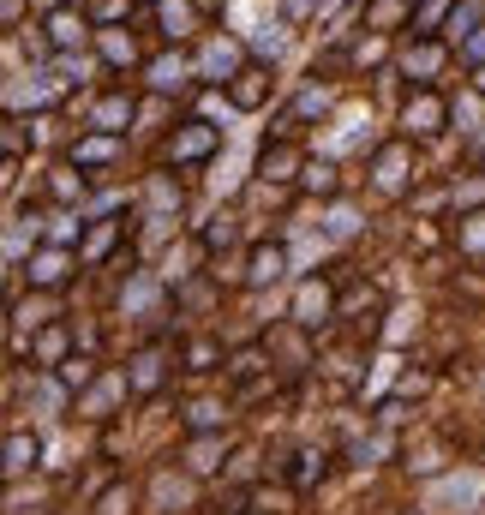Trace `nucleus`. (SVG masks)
Here are the masks:
<instances>
[{"mask_svg": "<svg viewBox=\"0 0 485 515\" xmlns=\"http://www.w3.org/2000/svg\"><path fill=\"white\" fill-rule=\"evenodd\" d=\"M108 60H132V42L126 36H108Z\"/></svg>", "mask_w": 485, "mask_h": 515, "instance_id": "14", "label": "nucleus"}, {"mask_svg": "<svg viewBox=\"0 0 485 515\" xmlns=\"http://www.w3.org/2000/svg\"><path fill=\"white\" fill-rule=\"evenodd\" d=\"M30 462H36V438H24V432H18V438L6 444V474H24Z\"/></svg>", "mask_w": 485, "mask_h": 515, "instance_id": "4", "label": "nucleus"}, {"mask_svg": "<svg viewBox=\"0 0 485 515\" xmlns=\"http://www.w3.org/2000/svg\"><path fill=\"white\" fill-rule=\"evenodd\" d=\"M48 36H54V48H72V42L84 36V18H78V12H54V24H48Z\"/></svg>", "mask_w": 485, "mask_h": 515, "instance_id": "2", "label": "nucleus"}, {"mask_svg": "<svg viewBox=\"0 0 485 515\" xmlns=\"http://www.w3.org/2000/svg\"><path fill=\"white\" fill-rule=\"evenodd\" d=\"M312 312H324V294H318V288L300 294V318H312Z\"/></svg>", "mask_w": 485, "mask_h": 515, "instance_id": "13", "label": "nucleus"}, {"mask_svg": "<svg viewBox=\"0 0 485 515\" xmlns=\"http://www.w3.org/2000/svg\"><path fill=\"white\" fill-rule=\"evenodd\" d=\"M210 144H216V132H210L204 120H192V126H186V132L174 138V156H204Z\"/></svg>", "mask_w": 485, "mask_h": 515, "instance_id": "1", "label": "nucleus"}, {"mask_svg": "<svg viewBox=\"0 0 485 515\" xmlns=\"http://www.w3.org/2000/svg\"><path fill=\"white\" fill-rule=\"evenodd\" d=\"M288 168H294V150H288V144H270V150H264V174H270V180H288Z\"/></svg>", "mask_w": 485, "mask_h": 515, "instance_id": "7", "label": "nucleus"}, {"mask_svg": "<svg viewBox=\"0 0 485 515\" xmlns=\"http://www.w3.org/2000/svg\"><path fill=\"white\" fill-rule=\"evenodd\" d=\"M258 96H264V72H258V66H246V72H240V84H234V102H240V108H252Z\"/></svg>", "mask_w": 485, "mask_h": 515, "instance_id": "5", "label": "nucleus"}, {"mask_svg": "<svg viewBox=\"0 0 485 515\" xmlns=\"http://www.w3.org/2000/svg\"><path fill=\"white\" fill-rule=\"evenodd\" d=\"M162 18H168V30H174V36H180V30H186V18H192V12H186V0H168V6H162Z\"/></svg>", "mask_w": 485, "mask_h": 515, "instance_id": "9", "label": "nucleus"}, {"mask_svg": "<svg viewBox=\"0 0 485 515\" xmlns=\"http://www.w3.org/2000/svg\"><path fill=\"white\" fill-rule=\"evenodd\" d=\"M90 378V360H66V384H84Z\"/></svg>", "mask_w": 485, "mask_h": 515, "instance_id": "15", "label": "nucleus"}, {"mask_svg": "<svg viewBox=\"0 0 485 515\" xmlns=\"http://www.w3.org/2000/svg\"><path fill=\"white\" fill-rule=\"evenodd\" d=\"M438 120H444V108H438L432 96H414V102H408V126H414V132H432Z\"/></svg>", "mask_w": 485, "mask_h": 515, "instance_id": "3", "label": "nucleus"}, {"mask_svg": "<svg viewBox=\"0 0 485 515\" xmlns=\"http://www.w3.org/2000/svg\"><path fill=\"white\" fill-rule=\"evenodd\" d=\"M276 270H282V252H276V246H258V252H252V276H258V282H270Z\"/></svg>", "mask_w": 485, "mask_h": 515, "instance_id": "8", "label": "nucleus"}, {"mask_svg": "<svg viewBox=\"0 0 485 515\" xmlns=\"http://www.w3.org/2000/svg\"><path fill=\"white\" fill-rule=\"evenodd\" d=\"M96 120H102V126H120V120H126V102H120V96H114V102H102V114H96Z\"/></svg>", "mask_w": 485, "mask_h": 515, "instance_id": "10", "label": "nucleus"}, {"mask_svg": "<svg viewBox=\"0 0 485 515\" xmlns=\"http://www.w3.org/2000/svg\"><path fill=\"white\" fill-rule=\"evenodd\" d=\"M306 186H312V192H336V180H330V168H306Z\"/></svg>", "mask_w": 485, "mask_h": 515, "instance_id": "11", "label": "nucleus"}, {"mask_svg": "<svg viewBox=\"0 0 485 515\" xmlns=\"http://www.w3.org/2000/svg\"><path fill=\"white\" fill-rule=\"evenodd\" d=\"M108 150H114V144H108V138H90V144H84V150H78V156H84V162H102V156H108Z\"/></svg>", "mask_w": 485, "mask_h": 515, "instance_id": "12", "label": "nucleus"}, {"mask_svg": "<svg viewBox=\"0 0 485 515\" xmlns=\"http://www.w3.org/2000/svg\"><path fill=\"white\" fill-rule=\"evenodd\" d=\"M30 276H36V282H42V288H54V282H60V276H66V258H60V252H42V258H36V264H30Z\"/></svg>", "mask_w": 485, "mask_h": 515, "instance_id": "6", "label": "nucleus"}]
</instances>
